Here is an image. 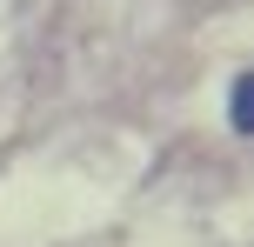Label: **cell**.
<instances>
[{
	"instance_id": "obj_1",
	"label": "cell",
	"mask_w": 254,
	"mask_h": 247,
	"mask_svg": "<svg viewBox=\"0 0 254 247\" xmlns=\"http://www.w3.org/2000/svg\"><path fill=\"white\" fill-rule=\"evenodd\" d=\"M228 120H234V134H248L254 127V74L234 80V100H228Z\"/></svg>"
}]
</instances>
